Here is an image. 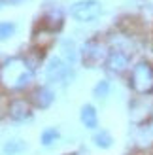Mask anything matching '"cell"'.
Instances as JSON below:
<instances>
[{
    "mask_svg": "<svg viewBox=\"0 0 153 155\" xmlns=\"http://www.w3.org/2000/svg\"><path fill=\"white\" fill-rule=\"evenodd\" d=\"M34 80V66L25 57H11L0 66V83L10 91H23Z\"/></svg>",
    "mask_w": 153,
    "mask_h": 155,
    "instance_id": "6da1fadb",
    "label": "cell"
},
{
    "mask_svg": "<svg viewBox=\"0 0 153 155\" xmlns=\"http://www.w3.org/2000/svg\"><path fill=\"white\" fill-rule=\"evenodd\" d=\"M129 85L138 95H149V93H153V64H149L148 61H140L136 66H132Z\"/></svg>",
    "mask_w": 153,
    "mask_h": 155,
    "instance_id": "7a4b0ae2",
    "label": "cell"
},
{
    "mask_svg": "<svg viewBox=\"0 0 153 155\" xmlns=\"http://www.w3.org/2000/svg\"><path fill=\"white\" fill-rule=\"evenodd\" d=\"M72 17L80 23H91L102 13V4L98 0H80L72 6Z\"/></svg>",
    "mask_w": 153,
    "mask_h": 155,
    "instance_id": "3957f363",
    "label": "cell"
},
{
    "mask_svg": "<svg viewBox=\"0 0 153 155\" xmlns=\"http://www.w3.org/2000/svg\"><path fill=\"white\" fill-rule=\"evenodd\" d=\"M45 78H47L49 83H63V85H68L70 80L74 78V70L68 66L63 59H51L49 64L45 66Z\"/></svg>",
    "mask_w": 153,
    "mask_h": 155,
    "instance_id": "277c9868",
    "label": "cell"
},
{
    "mask_svg": "<svg viewBox=\"0 0 153 155\" xmlns=\"http://www.w3.org/2000/svg\"><path fill=\"white\" fill-rule=\"evenodd\" d=\"M81 59L87 66H96L104 59V48L98 40H89L81 49Z\"/></svg>",
    "mask_w": 153,
    "mask_h": 155,
    "instance_id": "5b68a950",
    "label": "cell"
},
{
    "mask_svg": "<svg viewBox=\"0 0 153 155\" xmlns=\"http://www.w3.org/2000/svg\"><path fill=\"white\" fill-rule=\"evenodd\" d=\"M8 115L10 119L15 123H23V121H28L32 117V112H30V104L27 102L25 98H15L10 102L8 106Z\"/></svg>",
    "mask_w": 153,
    "mask_h": 155,
    "instance_id": "8992f818",
    "label": "cell"
},
{
    "mask_svg": "<svg viewBox=\"0 0 153 155\" xmlns=\"http://www.w3.org/2000/svg\"><path fill=\"white\" fill-rule=\"evenodd\" d=\"M129 61H131V57L123 49H112L108 53V57H106V66H108L110 72L121 74L129 68Z\"/></svg>",
    "mask_w": 153,
    "mask_h": 155,
    "instance_id": "52a82bcc",
    "label": "cell"
},
{
    "mask_svg": "<svg viewBox=\"0 0 153 155\" xmlns=\"http://www.w3.org/2000/svg\"><path fill=\"white\" fill-rule=\"evenodd\" d=\"M55 100V93L49 87H36L30 93V104L34 108H40V110H47Z\"/></svg>",
    "mask_w": 153,
    "mask_h": 155,
    "instance_id": "ba28073f",
    "label": "cell"
},
{
    "mask_svg": "<svg viewBox=\"0 0 153 155\" xmlns=\"http://www.w3.org/2000/svg\"><path fill=\"white\" fill-rule=\"evenodd\" d=\"M80 119H81V123H83V127H85V129L95 130V129L98 127V114H96V108L91 106V104L81 106V110H80Z\"/></svg>",
    "mask_w": 153,
    "mask_h": 155,
    "instance_id": "9c48e42d",
    "label": "cell"
},
{
    "mask_svg": "<svg viewBox=\"0 0 153 155\" xmlns=\"http://www.w3.org/2000/svg\"><path fill=\"white\" fill-rule=\"evenodd\" d=\"M28 150V144L23 138H10L2 146V155H23Z\"/></svg>",
    "mask_w": 153,
    "mask_h": 155,
    "instance_id": "30bf717a",
    "label": "cell"
},
{
    "mask_svg": "<svg viewBox=\"0 0 153 155\" xmlns=\"http://www.w3.org/2000/svg\"><path fill=\"white\" fill-rule=\"evenodd\" d=\"M93 142H95L96 148H100V150H108V148H112V144H113V136H112L106 129H100V130H96V133H95Z\"/></svg>",
    "mask_w": 153,
    "mask_h": 155,
    "instance_id": "8fae6325",
    "label": "cell"
},
{
    "mask_svg": "<svg viewBox=\"0 0 153 155\" xmlns=\"http://www.w3.org/2000/svg\"><path fill=\"white\" fill-rule=\"evenodd\" d=\"M59 138H60L59 129H57V127H47V129H44V130H42V134H40V142H42L44 148H51V146L55 144Z\"/></svg>",
    "mask_w": 153,
    "mask_h": 155,
    "instance_id": "7c38bea8",
    "label": "cell"
},
{
    "mask_svg": "<svg viewBox=\"0 0 153 155\" xmlns=\"http://www.w3.org/2000/svg\"><path fill=\"white\" fill-rule=\"evenodd\" d=\"M60 51H63V57L66 59L68 64H74L78 61V49H76V44L72 40H64L60 44Z\"/></svg>",
    "mask_w": 153,
    "mask_h": 155,
    "instance_id": "4fadbf2b",
    "label": "cell"
},
{
    "mask_svg": "<svg viewBox=\"0 0 153 155\" xmlns=\"http://www.w3.org/2000/svg\"><path fill=\"white\" fill-rule=\"evenodd\" d=\"M44 25L47 27L49 30L59 28L60 25H63V15H60V12H59V10H57V12H51L47 17H44Z\"/></svg>",
    "mask_w": 153,
    "mask_h": 155,
    "instance_id": "5bb4252c",
    "label": "cell"
},
{
    "mask_svg": "<svg viewBox=\"0 0 153 155\" xmlns=\"http://www.w3.org/2000/svg\"><path fill=\"white\" fill-rule=\"evenodd\" d=\"M15 30H17V27H15L13 23H10V21H0V42L10 40V38L15 34Z\"/></svg>",
    "mask_w": 153,
    "mask_h": 155,
    "instance_id": "9a60e30c",
    "label": "cell"
},
{
    "mask_svg": "<svg viewBox=\"0 0 153 155\" xmlns=\"http://www.w3.org/2000/svg\"><path fill=\"white\" fill-rule=\"evenodd\" d=\"M110 95V83L106 81V80H102V81H98L95 87H93V97L95 98H98V100H104L106 97Z\"/></svg>",
    "mask_w": 153,
    "mask_h": 155,
    "instance_id": "2e32d148",
    "label": "cell"
}]
</instances>
